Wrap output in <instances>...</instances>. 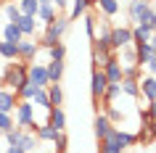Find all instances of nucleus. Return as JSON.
I'll list each match as a JSON object with an SVG mask.
<instances>
[{
  "instance_id": "nucleus-1",
  "label": "nucleus",
  "mask_w": 156,
  "mask_h": 153,
  "mask_svg": "<svg viewBox=\"0 0 156 153\" xmlns=\"http://www.w3.org/2000/svg\"><path fill=\"white\" fill-rule=\"evenodd\" d=\"M27 66H29L27 61H24V64H8V66H5L3 79H0L8 90H13L16 95H19V90H21L27 82H29V79H27Z\"/></svg>"
},
{
  "instance_id": "nucleus-2",
  "label": "nucleus",
  "mask_w": 156,
  "mask_h": 153,
  "mask_svg": "<svg viewBox=\"0 0 156 153\" xmlns=\"http://www.w3.org/2000/svg\"><path fill=\"white\" fill-rule=\"evenodd\" d=\"M66 29H69V19H56V21L45 24V32H42V37H40V42H37V45L50 48V45L61 42V37L66 34Z\"/></svg>"
},
{
  "instance_id": "nucleus-3",
  "label": "nucleus",
  "mask_w": 156,
  "mask_h": 153,
  "mask_svg": "<svg viewBox=\"0 0 156 153\" xmlns=\"http://www.w3.org/2000/svg\"><path fill=\"white\" fill-rule=\"evenodd\" d=\"M16 127L27 129V132H34L37 121H34V103L32 100H19V106H16Z\"/></svg>"
},
{
  "instance_id": "nucleus-4",
  "label": "nucleus",
  "mask_w": 156,
  "mask_h": 153,
  "mask_svg": "<svg viewBox=\"0 0 156 153\" xmlns=\"http://www.w3.org/2000/svg\"><path fill=\"white\" fill-rule=\"evenodd\" d=\"M27 79L32 82L34 87H48L50 82H48V69H45V64H29L27 66Z\"/></svg>"
},
{
  "instance_id": "nucleus-5",
  "label": "nucleus",
  "mask_w": 156,
  "mask_h": 153,
  "mask_svg": "<svg viewBox=\"0 0 156 153\" xmlns=\"http://www.w3.org/2000/svg\"><path fill=\"white\" fill-rule=\"evenodd\" d=\"M37 50H40L37 40H32V37H21V40H19V58H21V61L32 64L34 56H37Z\"/></svg>"
},
{
  "instance_id": "nucleus-6",
  "label": "nucleus",
  "mask_w": 156,
  "mask_h": 153,
  "mask_svg": "<svg viewBox=\"0 0 156 153\" xmlns=\"http://www.w3.org/2000/svg\"><path fill=\"white\" fill-rule=\"evenodd\" d=\"M124 45H132L130 26H111V50H119Z\"/></svg>"
},
{
  "instance_id": "nucleus-7",
  "label": "nucleus",
  "mask_w": 156,
  "mask_h": 153,
  "mask_svg": "<svg viewBox=\"0 0 156 153\" xmlns=\"http://www.w3.org/2000/svg\"><path fill=\"white\" fill-rule=\"evenodd\" d=\"M101 71L106 74V79L111 82V85H116V82H122V64H119V58H116V50H114V56L108 58V64L103 66Z\"/></svg>"
},
{
  "instance_id": "nucleus-8",
  "label": "nucleus",
  "mask_w": 156,
  "mask_h": 153,
  "mask_svg": "<svg viewBox=\"0 0 156 153\" xmlns=\"http://www.w3.org/2000/svg\"><path fill=\"white\" fill-rule=\"evenodd\" d=\"M16 106H19V95L13 90H8V87H0V111L3 113H13Z\"/></svg>"
},
{
  "instance_id": "nucleus-9",
  "label": "nucleus",
  "mask_w": 156,
  "mask_h": 153,
  "mask_svg": "<svg viewBox=\"0 0 156 153\" xmlns=\"http://www.w3.org/2000/svg\"><path fill=\"white\" fill-rule=\"evenodd\" d=\"M106 85H108L106 74L101 71V69H93V79H90V92H93V98H95V100H98V98H103V92H106Z\"/></svg>"
},
{
  "instance_id": "nucleus-10",
  "label": "nucleus",
  "mask_w": 156,
  "mask_h": 153,
  "mask_svg": "<svg viewBox=\"0 0 156 153\" xmlns=\"http://www.w3.org/2000/svg\"><path fill=\"white\" fill-rule=\"evenodd\" d=\"M122 151H124V145L119 143V137H116V127H114L103 140H101V153H122Z\"/></svg>"
},
{
  "instance_id": "nucleus-11",
  "label": "nucleus",
  "mask_w": 156,
  "mask_h": 153,
  "mask_svg": "<svg viewBox=\"0 0 156 153\" xmlns=\"http://www.w3.org/2000/svg\"><path fill=\"white\" fill-rule=\"evenodd\" d=\"M140 95L146 98V100H156V77L154 74H146V77H140Z\"/></svg>"
},
{
  "instance_id": "nucleus-12",
  "label": "nucleus",
  "mask_w": 156,
  "mask_h": 153,
  "mask_svg": "<svg viewBox=\"0 0 156 153\" xmlns=\"http://www.w3.org/2000/svg\"><path fill=\"white\" fill-rule=\"evenodd\" d=\"M48 124L53 129H58V132H64V129H66V113H64L61 106H53V108L48 111Z\"/></svg>"
},
{
  "instance_id": "nucleus-13",
  "label": "nucleus",
  "mask_w": 156,
  "mask_h": 153,
  "mask_svg": "<svg viewBox=\"0 0 156 153\" xmlns=\"http://www.w3.org/2000/svg\"><path fill=\"white\" fill-rule=\"evenodd\" d=\"M132 48H135V58H138V66L143 69V66L148 64V58L154 56V48H151V42H132Z\"/></svg>"
},
{
  "instance_id": "nucleus-14",
  "label": "nucleus",
  "mask_w": 156,
  "mask_h": 153,
  "mask_svg": "<svg viewBox=\"0 0 156 153\" xmlns=\"http://www.w3.org/2000/svg\"><path fill=\"white\" fill-rule=\"evenodd\" d=\"M111 129H114V124L106 119V113H98V116H95V121H93V132H95V137H98V140H103Z\"/></svg>"
},
{
  "instance_id": "nucleus-15",
  "label": "nucleus",
  "mask_w": 156,
  "mask_h": 153,
  "mask_svg": "<svg viewBox=\"0 0 156 153\" xmlns=\"http://www.w3.org/2000/svg\"><path fill=\"white\" fill-rule=\"evenodd\" d=\"M130 34H132V42H148L156 34V29L154 26H146V24H135L130 29Z\"/></svg>"
},
{
  "instance_id": "nucleus-16",
  "label": "nucleus",
  "mask_w": 156,
  "mask_h": 153,
  "mask_svg": "<svg viewBox=\"0 0 156 153\" xmlns=\"http://www.w3.org/2000/svg\"><path fill=\"white\" fill-rule=\"evenodd\" d=\"M37 21H42V24H50V21H56L58 13H56V5L53 3H40V8H37Z\"/></svg>"
},
{
  "instance_id": "nucleus-17",
  "label": "nucleus",
  "mask_w": 156,
  "mask_h": 153,
  "mask_svg": "<svg viewBox=\"0 0 156 153\" xmlns=\"http://www.w3.org/2000/svg\"><path fill=\"white\" fill-rule=\"evenodd\" d=\"M95 5V0H72V11H69V21H74V19H80L87 13V8H93Z\"/></svg>"
},
{
  "instance_id": "nucleus-18",
  "label": "nucleus",
  "mask_w": 156,
  "mask_h": 153,
  "mask_svg": "<svg viewBox=\"0 0 156 153\" xmlns=\"http://www.w3.org/2000/svg\"><path fill=\"white\" fill-rule=\"evenodd\" d=\"M34 135H37V140H40V143H53V140H56V135H58V129H53L48 121H45V124H37V127H34Z\"/></svg>"
},
{
  "instance_id": "nucleus-19",
  "label": "nucleus",
  "mask_w": 156,
  "mask_h": 153,
  "mask_svg": "<svg viewBox=\"0 0 156 153\" xmlns=\"http://www.w3.org/2000/svg\"><path fill=\"white\" fill-rule=\"evenodd\" d=\"M0 58H3V61H16L19 58V42L0 40Z\"/></svg>"
},
{
  "instance_id": "nucleus-20",
  "label": "nucleus",
  "mask_w": 156,
  "mask_h": 153,
  "mask_svg": "<svg viewBox=\"0 0 156 153\" xmlns=\"http://www.w3.org/2000/svg\"><path fill=\"white\" fill-rule=\"evenodd\" d=\"M16 26L21 29L24 37H32V34L37 32V19H34V16H24V13H21V19L16 21Z\"/></svg>"
},
{
  "instance_id": "nucleus-21",
  "label": "nucleus",
  "mask_w": 156,
  "mask_h": 153,
  "mask_svg": "<svg viewBox=\"0 0 156 153\" xmlns=\"http://www.w3.org/2000/svg\"><path fill=\"white\" fill-rule=\"evenodd\" d=\"M21 37H24V34H21V29H19V26L13 24V21H8V24H5L3 29H0V40H8V42H19Z\"/></svg>"
},
{
  "instance_id": "nucleus-22",
  "label": "nucleus",
  "mask_w": 156,
  "mask_h": 153,
  "mask_svg": "<svg viewBox=\"0 0 156 153\" xmlns=\"http://www.w3.org/2000/svg\"><path fill=\"white\" fill-rule=\"evenodd\" d=\"M45 69H48V82L50 85L61 82V77H64V61H50V64H45Z\"/></svg>"
},
{
  "instance_id": "nucleus-23",
  "label": "nucleus",
  "mask_w": 156,
  "mask_h": 153,
  "mask_svg": "<svg viewBox=\"0 0 156 153\" xmlns=\"http://www.w3.org/2000/svg\"><path fill=\"white\" fill-rule=\"evenodd\" d=\"M116 53H119L116 58H119L122 66H138V58H135V48H132V45H124V48H119Z\"/></svg>"
},
{
  "instance_id": "nucleus-24",
  "label": "nucleus",
  "mask_w": 156,
  "mask_h": 153,
  "mask_svg": "<svg viewBox=\"0 0 156 153\" xmlns=\"http://www.w3.org/2000/svg\"><path fill=\"white\" fill-rule=\"evenodd\" d=\"M119 90H122V95H127V98H140L138 79H122L119 82Z\"/></svg>"
},
{
  "instance_id": "nucleus-25",
  "label": "nucleus",
  "mask_w": 156,
  "mask_h": 153,
  "mask_svg": "<svg viewBox=\"0 0 156 153\" xmlns=\"http://www.w3.org/2000/svg\"><path fill=\"white\" fill-rule=\"evenodd\" d=\"M95 5L103 16H116L119 13V0H95Z\"/></svg>"
},
{
  "instance_id": "nucleus-26",
  "label": "nucleus",
  "mask_w": 156,
  "mask_h": 153,
  "mask_svg": "<svg viewBox=\"0 0 156 153\" xmlns=\"http://www.w3.org/2000/svg\"><path fill=\"white\" fill-rule=\"evenodd\" d=\"M111 56H114V50H98V48H93V66H95V69H103Z\"/></svg>"
},
{
  "instance_id": "nucleus-27",
  "label": "nucleus",
  "mask_w": 156,
  "mask_h": 153,
  "mask_svg": "<svg viewBox=\"0 0 156 153\" xmlns=\"http://www.w3.org/2000/svg\"><path fill=\"white\" fill-rule=\"evenodd\" d=\"M19 11L24 16H37V8H40V0H16Z\"/></svg>"
},
{
  "instance_id": "nucleus-28",
  "label": "nucleus",
  "mask_w": 156,
  "mask_h": 153,
  "mask_svg": "<svg viewBox=\"0 0 156 153\" xmlns=\"http://www.w3.org/2000/svg\"><path fill=\"white\" fill-rule=\"evenodd\" d=\"M45 90H48L50 106H61V103H64V90H61V85H58V82H56V85H48Z\"/></svg>"
},
{
  "instance_id": "nucleus-29",
  "label": "nucleus",
  "mask_w": 156,
  "mask_h": 153,
  "mask_svg": "<svg viewBox=\"0 0 156 153\" xmlns=\"http://www.w3.org/2000/svg\"><path fill=\"white\" fill-rule=\"evenodd\" d=\"M32 103L40 106V108H45V111H50V108H53V106H50V98H48V90H45V87H40L37 92H34Z\"/></svg>"
},
{
  "instance_id": "nucleus-30",
  "label": "nucleus",
  "mask_w": 156,
  "mask_h": 153,
  "mask_svg": "<svg viewBox=\"0 0 156 153\" xmlns=\"http://www.w3.org/2000/svg\"><path fill=\"white\" fill-rule=\"evenodd\" d=\"M148 5H151V3H146V0H130V19H132V21H138L140 13H143Z\"/></svg>"
},
{
  "instance_id": "nucleus-31",
  "label": "nucleus",
  "mask_w": 156,
  "mask_h": 153,
  "mask_svg": "<svg viewBox=\"0 0 156 153\" xmlns=\"http://www.w3.org/2000/svg\"><path fill=\"white\" fill-rule=\"evenodd\" d=\"M45 50H48L50 61H64L66 58V45L64 42H56V45H50V48H45Z\"/></svg>"
},
{
  "instance_id": "nucleus-32",
  "label": "nucleus",
  "mask_w": 156,
  "mask_h": 153,
  "mask_svg": "<svg viewBox=\"0 0 156 153\" xmlns=\"http://www.w3.org/2000/svg\"><path fill=\"white\" fill-rule=\"evenodd\" d=\"M135 24H146V26H156V11H154V5H148L143 13H140V19L135 21Z\"/></svg>"
},
{
  "instance_id": "nucleus-33",
  "label": "nucleus",
  "mask_w": 156,
  "mask_h": 153,
  "mask_svg": "<svg viewBox=\"0 0 156 153\" xmlns=\"http://www.w3.org/2000/svg\"><path fill=\"white\" fill-rule=\"evenodd\" d=\"M24 132H27V129H21V127L8 129V132H5V140H8V145H21V140H24Z\"/></svg>"
},
{
  "instance_id": "nucleus-34",
  "label": "nucleus",
  "mask_w": 156,
  "mask_h": 153,
  "mask_svg": "<svg viewBox=\"0 0 156 153\" xmlns=\"http://www.w3.org/2000/svg\"><path fill=\"white\" fill-rule=\"evenodd\" d=\"M119 95H122V90H119V82H116V85H111V82H108V85H106V92H103V100H106V106H108V103H114Z\"/></svg>"
},
{
  "instance_id": "nucleus-35",
  "label": "nucleus",
  "mask_w": 156,
  "mask_h": 153,
  "mask_svg": "<svg viewBox=\"0 0 156 153\" xmlns=\"http://www.w3.org/2000/svg\"><path fill=\"white\" fill-rule=\"evenodd\" d=\"M116 137H119V143H122L124 148H130V145H138V137L132 135V132H127V129H116Z\"/></svg>"
},
{
  "instance_id": "nucleus-36",
  "label": "nucleus",
  "mask_w": 156,
  "mask_h": 153,
  "mask_svg": "<svg viewBox=\"0 0 156 153\" xmlns=\"http://www.w3.org/2000/svg\"><path fill=\"white\" fill-rule=\"evenodd\" d=\"M143 77V69L140 66H122V79H138Z\"/></svg>"
},
{
  "instance_id": "nucleus-37",
  "label": "nucleus",
  "mask_w": 156,
  "mask_h": 153,
  "mask_svg": "<svg viewBox=\"0 0 156 153\" xmlns=\"http://www.w3.org/2000/svg\"><path fill=\"white\" fill-rule=\"evenodd\" d=\"M37 143H40V140H37V135H34V132H24V140H21V148H24L27 153H32L34 148H37Z\"/></svg>"
},
{
  "instance_id": "nucleus-38",
  "label": "nucleus",
  "mask_w": 156,
  "mask_h": 153,
  "mask_svg": "<svg viewBox=\"0 0 156 153\" xmlns=\"http://www.w3.org/2000/svg\"><path fill=\"white\" fill-rule=\"evenodd\" d=\"M103 113H106V119L111 121V124H116V121H122V119H124V113L119 111V108H116L114 103H108V106H106V111H103Z\"/></svg>"
},
{
  "instance_id": "nucleus-39",
  "label": "nucleus",
  "mask_w": 156,
  "mask_h": 153,
  "mask_svg": "<svg viewBox=\"0 0 156 153\" xmlns=\"http://www.w3.org/2000/svg\"><path fill=\"white\" fill-rule=\"evenodd\" d=\"M66 148H69V137H66V132H58L56 140H53V151L56 153H66Z\"/></svg>"
},
{
  "instance_id": "nucleus-40",
  "label": "nucleus",
  "mask_w": 156,
  "mask_h": 153,
  "mask_svg": "<svg viewBox=\"0 0 156 153\" xmlns=\"http://www.w3.org/2000/svg\"><path fill=\"white\" fill-rule=\"evenodd\" d=\"M95 26H98V19L93 13H85V32H87L90 40H95Z\"/></svg>"
},
{
  "instance_id": "nucleus-41",
  "label": "nucleus",
  "mask_w": 156,
  "mask_h": 153,
  "mask_svg": "<svg viewBox=\"0 0 156 153\" xmlns=\"http://www.w3.org/2000/svg\"><path fill=\"white\" fill-rule=\"evenodd\" d=\"M13 127H16L13 113H3V111H0V132L5 135V132H8V129H13Z\"/></svg>"
},
{
  "instance_id": "nucleus-42",
  "label": "nucleus",
  "mask_w": 156,
  "mask_h": 153,
  "mask_svg": "<svg viewBox=\"0 0 156 153\" xmlns=\"http://www.w3.org/2000/svg\"><path fill=\"white\" fill-rule=\"evenodd\" d=\"M5 19H8V21H13V24L21 19V11H19L16 3H8V5H5Z\"/></svg>"
},
{
  "instance_id": "nucleus-43",
  "label": "nucleus",
  "mask_w": 156,
  "mask_h": 153,
  "mask_svg": "<svg viewBox=\"0 0 156 153\" xmlns=\"http://www.w3.org/2000/svg\"><path fill=\"white\" fill-rule=\"evenodd\" d=\"M37 90H40V87H34L32 82H27L24 87L19 90V98H21V100H32V98H34V92H37Z\"/></svg>"
},
{
  "instance_id": "nucleus-44",
  "label": "nucleus",
  "mask_w": 156,
  "mask_h": 153,
  "mask_svg": "<svg viewBox=\"0 0 156 153\" xmlns=\"http://www.w3.org/2000/svg\"><path fill=\"white\" fill-rule=\"evenodd\" d=\"M154 124V116L148 113V108H140V129H151Z\"/></svg>"
},
{
  "instance_id": "nucleus-45",
  "label": "nucleus",
  "mask_w": 156,
  "mask_h": 153,
  "mask_svg": "<svg viewBox=\"0 0 156 153\" xmlns=\"http://www.w3.org/2000/svg\"><path fill=\"white\" fill-rule=\"evenodd\" d=\"M146 71L156 77V56H151V58H148V64H146Z\"/></svg>"
},
{
  "instance_id": "nucleus-46",
  "label": "nucleus",
  "mask_w": 156,
  "mask_h": 153,
  "mask_svg": "<svg viewBox=\"0 0 156 153\" xmlns=\"http://www.w3.org/2000/svg\"><path fill=\"white\" fill-rule=\"evenodd\" d=\"M40 3H53V5H56L58 11H61V8H66V5H69V0H40Z\"/></svg>"
},
{
  "instance_id": "nucleus-47",
  "label": "nucleus",
  "mask_w": 156,
  "mask_h": 153,
  "mask_svg": "<svg viewBox=\"0 0 156 153\" xmlns=\"http://www.w3.org/2000/svg\"><path fill=\"white\" fill-rule=\"evenodd\" d=\"M146 108H148V113H151V116L156 119V100H148V106H146Z\"/></svg>"
},
{
  "instance_id": "nucleus-48",
  "label": "nucleus",
  "mask_w": 156,
  "mask_h": 153,
  "mask_svg": "<svg viewBox=\"0 0 156 153\" xmlns=\"http://www.w3.org/2000/svg\"><path fill=\"white\" fill-rule=\"evenodd\" d=\"M5 153H27V151L21 148V145H8V151H5Z\"/></svg>"
},
{
  "instance_id": "nucleus-49",
  "label": "nucleus",
  "mask_w": 156,
  "mask_h": 153,
  "mask_svg": "<svg viewBox=\"0 0 156 153\" xmlns=\"http://www.w3.org/2000/svg\"><path fill=\"white\" fill-rule=\"evenodd\" d=\"M151 137L156 140V119H154V124H151Z\"/></svg>"
},
{
  "instance_id": "nucleus-50",
  "label": "nucleus",
  "mask_w": 156,
  "mask_h": 153,
  "mask_svg": "<svg viewBox=\"0 0 156 153\" xmlns=\"http://www.w3.org/2000/svg\"><path fill=\"white\" fill-rule=\"evenodd\" d=\"M146 3H154V0H146Z\"/></svg>"
},
{
  "instance_id": "nucleus-51",
  "label": "nucleus",
  "mask_w": 156,
  "mask_h": 153,
  "mask_svg": "<svg viewBox=\"0 0 156 153\" xmlns=\"http://www.w3.org/2000/svg\"><path fill=\"white\" fill-rule=\"evenodd\" d=\"M154 29H156V26H154Z\"/></svg>"
},
{
  "instance_id": "nucleus-52",
  "label": "nucleus",
  "mask_w": 156,
  "mask_h": 153,
  "mask_svg": "<svg viewBox=\"0 0 156 153\" xmlns=\"http://www.w3.org/2000/svg\"><path fill=\"white\" fill-rule=\"evenodd\" d=\"M154 56H156V53H154Z\"/></svg>"
}]
</instances>
